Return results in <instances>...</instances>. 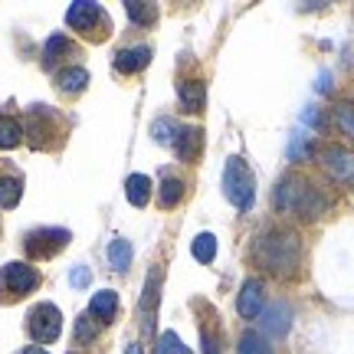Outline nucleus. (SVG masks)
Instances as JSON below:
<instances>
[{
	"instance_id": "f257e3e1",
	"label": "nucleus",
	"mask_w": 354,
	"mask_h": 354,
	"mask_svg": "<svg viewBox=\"0 0 354 354\" xmlns=\"http://www.w3.org/2000/svg\"><path fill=\"white\" fill-rule=\"evenodd\" d=\"M253 259L263 266L266 272H272L279 279L295 276V269L302 263V240L295 230H266L253 246Z\"/></svg>"
},
{
	"instance_id": "f03ea898",
	"label": "nucleus",
	"mask_w": 354,
	"mask_h": 354,
	"mask_svg": "<svg viewBox=\"0 0 354 354\" xmlns=\"http://www.w3.org/2000/svg\"><path fill=\"white\" fill-rule=\"evenodd\" d=\"M24 141L33 151H59L69 135V122L53 105H30L24 112Z\"/></svg>"
},
{
	"instance_id": "7ed1b4c3",
	"label": "nucleus",
	"mask_w": 354,
	"mask_h": 354,
	"mask_svg": "<svg viewBox=\"0 0 354 354\" xmlns=\"http://www.w3.org/2000/svg\"><path fill=\"white\" fill-rule=\"evenodd\" d=\"M276 210L279 214H295L302 220H318L328 210V197L305 180L302 174H286L276 187Z\"/></svg>"
},
{
	"instance_id": "20e7f679",
	"label": "nucleus",
	"mask_w": 354,
	"mask_h": 354,
	"mask_svg": "<svg viewBox=\"0 0 354 354\" xmlns=\"http://www.w3.org/2000/svg\"><path fill=\"white\" fill-rule=\"evenodd\" d=\"M66 24L73 26L82 39H88V43H105V39L112 37V20H109V13L102 10L99 3H92V0L73 3V7L66 10Z\"/></svg>"
},
{
	"instance_id": "39448f33",
	"label": "nucleus",
	"mask_w": 354,
	"mask_h": 354,
	"mask_svg": "<svg viewBox=\"0 0 354 354\" xmlns=\"http://www.w3.org/2000/svg\"><path fill=\"white\" fill-rule=\"evenodd\" d=\"M39 276L37 266L30 263H7L0 266V305H17L24 302L26 295H33L39 289Z\"/></svg>"
},
{
	"instance_id": "423d86ee",
	"label": "nucleus",
	"mask_w": 354,
	"mask_h": 354,
	"mask_svg": "<svg viewBox=\"0 0 354 354\" xmlns=\"http://www.w3.org/2000/svg\"><path fill=\"white\" fill-rule=\"evenodd\" d=\"M223 194L236 210H250L256 201V177L243 158H230L223 167Z\"/></svg>"
},
{
	"instance_id": "0eeeda50",
	"label": "nucleus",
	"mask_w": 354,
	"mask_h": 354,
	"mask_svg": "<svg viewBox=\"0 0 354 354\" xmlns=\"http://www.w3.org/2000/svg\"><path fill=\"white\" fill-rule=\"evenodd\" d=\"M73 233L63 227H39V230H30L24 236V253L33 259V263H43V259H53L59 256L69 246Z\"/></svg>"
},
{
	"instance_id": "6e6552de",
	"label": "nucleus",
	"mask_w": 354,
	"mask_h": 354,
	"mask_svg": "<svg viewBox=\"0 0 354 354\" xmlns=\"http://www.w3.org/2000/svg\"><path fill=\"white\" fill-rule=\"evenodd\" d=\"M63 331V312L53 302H37L26 312V335L37 344H53Z\"/></svg>"
},
{
	"instance_id": "1a4fd4ad",
	"label": "nucleus",
	"mask_w": 354,
	"mask_h": 354,
	"mask_svg": "<svg viewBox=\"0 0 354 354\" xmlns=\"http://www.w3.org/2000/svg\"><path fill=\"white\" fill-rule=\"evenodd\" d=\"M318 161L335 184H354V151H348L344 145H325L318 151Z\"/></svg>"
},
{
	"instance_id": "9d476101",
	"label": "nucleus",
	"mask_w": 354,
	"mask_h": 354,
	"mask_svg": "<svg viewBox=\"0 0 354 354\" xmlns=\"http://www.w3.org/2000/svg\"><path fill=\"white\" fill-rule=\"evenodd\" d=\"M24 197V171L0 158V210H13Z\"/></svg>"
},
{
	"instance_id": "9b49d317",
	"label": "nucleus",
	"mask_w": 354,
	"mask_h": 354,
	"mask_svg": "<svg viewBox=\"0 0 354 354\" xmlns=\"http://www.w3.org/2000/svg\"><path fill=\"white\" fill-rule=\"evenodd\" d=\"M201 148H203V131L201 128L177 125V135H174V141H171V151H174L180 161L194 165V161L201 158Z\"/></svg>"
},
{
	"instance_id": "f8f14e48",
	"label": "nucleus",
	"mask_w": 354,
	"mask_h": 354,
	"mask_svg": "<svg viewBox=\"0 0 354 354\" xmlns=\"http://www.w3.org/2000/svg\"><path fill=\"white\" fill-rule=\"evenodd\" d=\"M236 308H240V315L246 318V322H253V318L263 315L266 308V289L259 279H246L240 289V299H236Z\"/></svg>"
},
{
	"instance_id": "ddd939ff",
	"label": "nucleus",
	"mask_w": 354,
	"mask_h": 354,
	"mask_svg": "<svg viewBox=\"0 0 354 354\" xmlns=\"http://www.w3.org/2000/svg\"><path fill=\"white\" fill-rule=\"evenodd\" d=\"M259 322H263V338L266 335H269V338H282V335L292 328V308L286 302L266 305Z\"/></svg>"
},
{
	"instance_id": "4468645a",
	"label": "nucleus",
	"mask_w": 354,
	"mask_h": 354,
	"mask_svg": "<svg viewBox=\"0 0 354 354\" xmlns=\"http://www.w3.org/2000/svg\"><path fill=\"white\" fill-rule=\"evenodd\" d=\"M69 56H79V46L66 33H53L43 46V69H56L59 63H66Z\"/></svg>"
},
{
	"instance_id": "2eb2a0df",
	"label": "nucleus",
	"mask_w": 354,
	"mask_h": 354,
	"mask_svg": "<svg viewBox=\"0 0 354 354\" xmlns=\"http://www.w3.org/2000/svg\"><path fill=\"white\" fill-rule=\"evenodd\" d=\"M151 56H154L151 46H125V50L115 53V69H118V73H125V76L141 73L145 66L151 63Z\"/></svg>"
},
{
	"instance_id": "dca6fc26",
	"label": "nucleus",
	"mask_w": 354,
	"mask_h": 354,
	"mask_svg": "<svg viewBox=\"0 0 354 354\" xmlns=\"http://www.w3.org/2000/svg\"><path fill=\"white\" fill-rule=\"evenodd\" d=\"M88 315L102 322V325H112L115 318H118V292L115 289H102L92 295V302H88Z\"/></svg>"
},
{
	"instance_id": "f3484780",
	"label": "nucleus",
	"mask_w": 354,
	"mask_h": 354,
	"mask_svg": "<svg viewBox=\"0 0 354 354\" xmlns=\"http://www.w3.org/2000/svg\"><path fill=\"white\" fill-rule=\"evenodd\" d=\"M88 86V73L82 66H63V69H56V88L63 92V95H82Z\"/></svg>"
},
{
	"instance_id": "a211bd4d",
	"label": "nucleus",
	"mask_w": 354,
	"mask_h": 354,
	"mask_svg": "<svg viewBox=\"0 0 354 354\" xmlns=\"http://www.w3.org/2000/svg\"><path fill=\"white\" fill-rule=\"evenodd\" d=\"M158 289H161V269L148 272V286H145V299H141V328L151 331L154 328V305H158Z\"/></svg>"
},
{
	"instance_id": "6ab92c4d",
	"label": "nucleus",
	"mask_w": 354,
	"mask_h": 354,
	"mask_svg": "<svg viewBox=\"0 0 354 354\" xmlns=\"http://www.w3.org/2000/svg\"><path fill=\"white\" fill-rule=\"evenodd\" d=\"M177 99L187 112H203V102H207V86L201 79H184L177 82Z\"/></svg>"
},
{
	"instance_id": "aec40b11",
	"label": "nucleus",
	"mask_w": 354,
	"mask_h": 354,
	"mask_svg": "<svg viewBox=\"0 0 354 354\" xmlns=\"http://www.w3.org/2000/svg\"><path fill=\"white\" fill-rule=\"evenodd\" d=\"M24 141V122L10 112H0V151H10Z\"/></svg>"
},
{
	"instance_id": "412c9836",
	"label": "nucleus",
	"mask_w": 354,
	"mask_h": 354,
	"mask_svg": "<svg viewBox=\"0 0 354 354\" xmlns=\"http://www.w3.org/2000/svg\"><path fill=\"white\" fill-rule=\"evenodd\" d=\"M151 177L145 174H131L125 180V197L131 207H148V201H151Z\"/></svg>"
},
{
	"instance_id": "4be33fe9",
	"label": "nucleus",
	"mask_w": 354,
	"mask_h": 354,
	"mask_svg": "<svg viewBox=\"0 0 354 354\" xmlns=\"http://www.w3.org/2000/svg\"><path fill=\"white\" fill-rule=\"evenodd\" d=\"M184 201V180L174 174H165V180H161V187H158V203L161 207H177V203Z\"/></svg>"
},
{
	"instance_id": "5701e85b",
	"label": "nucleus",
	"mask_w": 354,
	"mask_h": 354,
	"mask_svg": "<svg viewBox=\"0 0 354 354\" xmlns=\"http://www.w3.org/2000/svg\"><path fill=\"white\" fill-rule=\"evenodd\" d=\"M99 335H102L99 322L88 315V312H82V315L76 318V328H73V342L76 344H92V342H99Z\"/></svg>"
},
{
	"instance_id": "b1692460",
	"label": "nucleus",
	"mask_w": 354,
	"mask_h": 354,
	"mask_svg": "<svg viewBox=\"0 0 354 354\" xmlns=\"http://www.w3.org/2000/svg\"><path fill=\"white\" fill-rule=\"evenodd\" d=\"M125 13L131 17L135 26H151L154 20H158V7H154V3H141V0H128Z\"/></svg>"
},
{
	"instance_id": "393cba45",
	"label": "nucleus",
	"mask_w": 354,
	"mask_h": 354,
	"mask_svg": "<svg viewBox=\"0 0 354 354\" xmlns=\"http://www.w3.org/2000/svg\"><path fill=\"white\" fill-rule=\"evenodd\" d=\"M109 259H112V266L118 272H125L128 263H131V243H128L125 236H115L112 246H109Z\"/></svg>"
},
{
	"instance_id": "a878e982",
	"label": "nucleus",
	"mask_w": 354,
	"mask_h": 354,
	"mask_svg": "<svg viewBox=\"0 0 354 354\" xmlns=\"http://www.w3.org/2000/svg\"><path fill=\"white\" fill-rule=\"evenodd\" d=\"M190 253H194V259H197V263H214L216 236H214V233H201V236L194 240V246H190Z\"/></svg>"
},
{
	"instance_id": "bb28decb",
	"label": "nucleus",
	"mask_w": 354,
	"mask_h": 354,
	"mask_svg": "<svg viewBox=\"0 0 354 354\" xmlns=\"http://www.w3.org/2000/svg\"><path fill=\"white\" fill-rule=\"evenodd\" d=\"M236 354H272V344L266 342L263 335H256V331H246L236 344Z\"/></svg>"
},
{
	"instance_id": "cd10ccee",
	"label": "nucleus",
	"mask_w": 354,
	"mask_h": 354,
	"mask_svg": "<svg viewBox=\"0 0 354 354\" xmlns=\"http://www.w3.org/2000/svg\"><path fill=\"white\" fill-rule=\"evenodd\" d=\"M335 125H338L342 135H348L354 141V102H338L335 105Z\"/></svg>"
},
{
	"instance_id": "c85d7f7f",
	"label": "nucleus",
	"mask_w": 354,
	"mask_h": 354,
	"mask_svg": "<svg viewBox=\"0 0 354 354\" xmlns=\"http://www.w3.org/2000/svg\"><path fill=\"white\" fill-rule=\"evenodd\" d=\"M158 354H190V348L180 342L177 331H165V335L158 338Z\"/></svg>"
},
{
	"instance_id": "c756f323",
	"label": "nucleus",
	"mask_w": 354,
	"mask_h": 354,
	"mask_svg": "<svg viewBox=\"0 0 354 354\" xmlns=\"http://www.w3.org/2000/svg\"><path fill=\"white\" fill-rule=\"evenodd\" d=\"M201 342H203V354H220V338L214 331H207L203 325H201Z\"/></svg>"
},
{
	"instance_id": "7c9ffc66",
	"label": "nucleus",
	"mask_w": 354,
	"mask_h": 354,
	"mask_svg": "<svg viewBox=\"0 0 354 354\" xmlns=\"http://www.w3.org/2000/svg\"><path fill=\"white\" fill-rule=\"evenodd\" d=\"M289 154L295 158V161H305L308 154H312V141H305V138H295V145L289 148Z\"/></svg>"
},
{
	"instance_id": "2f4dec72",
	"label": "nucleus",
	"mask_w": 354,
	"mask_h": 354,
	"mask_svg": "<svg viewBox=\"0 0 354 354\" xmlns=\"http://www.w3.org/2000/svg\"><path fill=\"white\" fill-rule=\"evenodd\" d=\"M69 282H73L76 289L88 286V266H76V269H73V276H69Z\"/></svg>"
},
{
	"instance_id": "473e14b6",
	"label": "nucleus",
	"mask_w": 354,
	"mask_h": 354,
	"mask_svg": "<svg viewBox=\"0 0 354 354\" xmlns=\"http://www.w3.org/2000/svg\"><path fill=\"white\" fill-rule=\"evenodd\" d=\"M20 354H50V351H46V348H39V344H26Z\"/></svg>"
},
{
	"instance_id": "72a5a7b5",
	"label": "nucleus",
	"mask_w": 354,
	"mask_h": 354,
	"mask_svg": "<svg viewBox=\"0 0 354 354\" xmlns=\"http://www.w3.org/2000/svg\"><path fill=\"white\" fill-rule=\"evenodd\" d=\"M125 354H145V351H141V344L138 342H131V344H128V351Z\"/></svg>"
},
{
	"instance_id": "f704fd0d",
	"label": "nucleus",
	"mask_w": 354,
	"mask_h": 354,
	"mask_svg": "<svg viewBox=\"0 0 354 354\" xmlns=\"http://www.w3.org/2000/svg\"><path fill=\"white\" fill-rule=\"evenodd\" d=\"M69 354H86V351H79V348H73V351H69Z\"/></svg>"
},
{
	"instance_id": "c9c22d12",
	"label": "nucleus",
	"mask_w": 354,
	"mask_h": 354,
	"mask_svg": "<svg viewBox=\"0 0 354 354\" xmlns=\"http://www.w3.org/2000/svg\"><path fill=\"white\" fill-rule=\"evenodd\" d=\"M0 233H3V223H0Z\"/></svg>"
}]
</instances>
